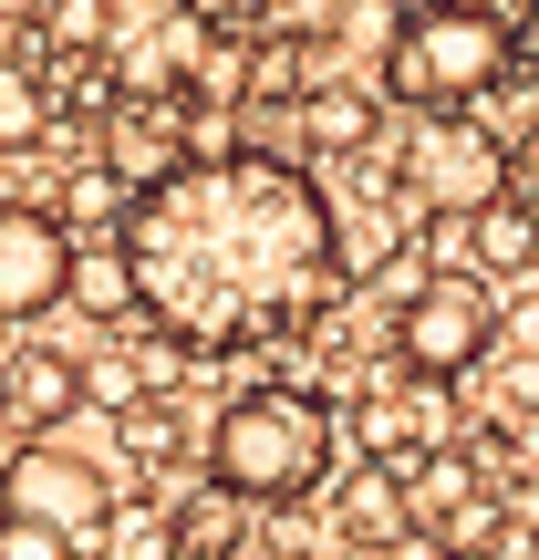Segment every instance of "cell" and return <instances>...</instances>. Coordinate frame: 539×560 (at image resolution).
<instances>
[{
	"instance_id": "6da1fadb",
	"label": "cell",
	"mask_w": 539,
	"mask_h": 560,
	"mask_svg": "<svg viewBox=\"0 0 539 560\" xmlns=\"http://www.w3.org/2000/svg\"><path fill=\"white\" fill-rule=\"evenodd\" d=\"M125 291L177 353H260L321 322L342 280L332 198L291 156H187L156 187H136L115 229Z\"/></svg>"
},
{
	"instance_id": "7a4b0ae2",
	"label": "cell",
	"mask_w": 539,
	"mask_h": 560,
	"mask_svg": "<svg viewBox=\"0 0 539 560\" xmlns=\"http://www.w3.org/2000/svg\"><path fill=\"white\" fill-rule=\"evenodd\" d=\"M208 478L249 509H291L332 478V405L301 384H249L208 425Z\"/></svg>"
},
{
	"instance_id": "3957f363",
	"label": "cell",
	"mask_w": 539,
	"mask_h": 560,
	"mask_svg": "<svg viewBox=\"0 0 539 560\" xmlns=\"http://www.w3.org/2000/svg\"><path fill=\"white\" fill-rule=\"evenodd\" d=\"M519 62V32L478 0H436V11H405L395 42H384V94L415 104V115H446V104H488V83Z\"/></svg>"
},
{
	"instance_id": "277c9868",
	"label": "cell",
	"mask_w": 539,
	"mask_h": 560,
	"mask_svg": "<svg viewBox=\"0 0 539 560\" xmlns=\"http://www.w3.org/2000/svg\"><path fill=\"white\" fill-rule=\"evenodd\" d=\"M395 187L425 219H478L488 198H508V145L488 136V115H467V104L415 115L405 145H395Z\"/></svg>"
},
{
	"instance_id": "5b68a950",
	"label": "cell",
	"mask_w": 539,
	"mask_h": 560,
	"mask_svg": "<svg viewBox=\"0 0 539 560\" xmlns=\"http://www.w3.org/2000/svg\"><path fill=\"white\" fill-rule=\"evenodd\" d=\"M488 353H499V301H488V280L425 270L415 291L395 301V363H405V374L457 384V374H478Z\"/></svg>"
},
{
	"instance_id": "8992f818",
	"label": "cell",
	"mask_w": 539,
	"mask_h": 560,
	"mask_svg": "<svg viewBox=\"0 0 539 560\" xmlns=\"http://www.w3.org/2000/svg\"><path fill=\"white\" fill-rule=\"evenodd\" d=\"M0 520L52 529V540L94 550V540H104V520H115V478H104L83 446H42V436H32L11 467H0Z\"/></svg>"
},
{
	"instance_id": "52a82bcc",
	"label": "cell",
	"mask_w": 539,
	"mask_h": 560,
	"mask_svg": "<svg viewBox=\"0 0 539 560\" xmlns=\"http://www.w3.org/2000/svg\"><path fill=\"white\" fill-rule=\"evenodd\" d=\"M73 291V229L52 208H0V322H32Z\"/></svg>"
},
{
	"instance_id": "ba28073f",
	"label": "cell",
	"mask_w": 539,
	"mask_h": 560,
	"mask_svg": "<svg viewBox=\"0 0 539 560\" xmlns=\"http://www.w3.org/2000/svg\"><path fill=\"white\" fill-rule=\"evenodd\" d=\"M353 436H363L374 467H415L425 446H446V384L405 374V384H384V395H363L353 405Z\"/></svg>"
},
{
	"instance_id": "9c48e42d",
	"label": "cell",
	"mask_w": 539,
	"mask_h": 560,
	"mask_svg": "<svg viewBox=\"0 0 539 560\" xmlns=\"http://www.w3.org/2000/svg\"><path fill=\"white\" fill-rule=\"evenodd\" d=\"M83 405V363L62 353V342H11V353H0V416L11 425H62Z\"/></svg>"
},
{
	"instance_id": "30bf717a",
	"label": "cell",
	"mask_w": 539,
	"mask_h": 560,
	"mask_svg": "<svg viewBox=\"0 0 539 560\" xmlns=\"http://www.w3.org/2000/svg\"><path fill=\"white\" fill-rule=\"evenodd\" d=\"M332 529H342L353 550H395V540H415V509H405V478L363 457L353 478H342V499H332Z\"/></svg>"
},
{
	"instance_id": "8fae6325",
	"label": "cell",
	"mask_w": 539,
	"mask_h": 560,
	"mask_svg": "<svg viewBox=\"0 0 539 560\" xmlns=\"http://www.w3.org/2000/svg\"><path fill=\"white\" fill-rule=\"evenodd\" d=\"M405 478V509H415V529H446L457 509H478L488 499V478H478V457L467 446H425L415 467H395Z\"/></svg>"
},
{
	"instance_id": "7c38bea8",
	"label": "cell",
	"mask_w": 539,
	"mask_h": 560,
	"mask_svg": "<svg viewBox=\"0 0 539 560\" xmlns=\"http://www.w3.org/2000/svg\"><path fill=\"white\" fill-rule=\"evenodd\" d=\"M301 145L312 156H363L374 145V94L363 83H312L301 94Z\"/></svg>"
},
{
	"instance_id": "4fadbf2b",
	"label": "cell",
	"mask_w": 539,
	"mask_h": 560,
	"mask_svg": "<svg viewBox=\"0 0 539 560\" xmlns=\"http://www.w3.org/2000/svg\"><path fill=\"white\" fill-rule=\"evenodd\" d=\"M94 560H187V520H177V509H125V499H115Z\"/></svg>"
},
{
	"instance_id": "5bb4252c",
	"label": "cell",
	"mask_w": 539,
	"mask_h": 560,
	"mask_svg": "<svg viewBox=\"0 0 539 560\" xmlns=\"http://www.w3.org/2000/svg\"><path fill=\"white\" fill-rule=\"evenodd\" d=\"M467 229H478V260L488 270H539V219H529L519 198H488Z\"/></svg>"
},
{
	"instance_id": "9a60e30c",
	"label": "cell",
	"mask_w": 539,
	"mask_h": 560,
	"mask_svg": "<svg viewBox=\"0 0 539 560\" xmlns=\"http://www.w3.org/2000/svg\"><path fill=\"white\" fill-rule=\"evenodd\" d=\"M42 125H52V94H42V73H32V62H0V156H11V145H32Z\"/></svg>"
},
{
	"instance_id": "2e32d148",
	"label": "cell",
	"mask_w": 539,
	"mask_h": 560,
	"mask_svg": "<svg viewBox=\"0 0 539 560\" xmlns=\"http://www.w3.org/2000/svg\"><path fill=\"white\" fill-rule=\"evenodd\" d=\"M488 104H499V125H488V136H499V145L519 136V145H529V136H539V62H508V73L488 83Z\"/></svg>"
},
{
	"instance_id": "e0dca14e",
	"label": "cell",
	"mask_w": 539,
	"mask_h": 560,
	"mask_svg": "<svg viewBox=\"0 0 539 560\" xmlns=\"http://www.w3.org/2000/svg\"><path fill=\"white\" fill-rule=\"evenodd\" d=\"M342 11H353V0H260V11H249V32H270V42H321Z\"/></svg>"
},
{
	"instance_id": "ac0fdd59",
	"label": "cell",
	"mask_w": 539,
	"mask_h": 560,
	"mask_svg": "<svg viewBox=\"0 0 539 560\" xmlns=\"http://www.w3.org/2000/svg\"><path fill=\"white\" fill-rule=\"evenodd\" d=\"M125 446H136L145 467H166V457H177V416H166L156 395H145V405H125Z\"/></svg>"
},
{
	"instance_id": "d6986e66",
	"label": "cell",
	"mask_w": 539,
	"mask_h": 560,
	"mask_svg": "<svg viewBox=\"0 0 539 560\" xmlns=\"http://www.w3.org/2000/svg\"><path fill=\"white\" fill-rule=\"evenodd\" d=\"M0 560H94V550L52 540V529H21V520H0Z\"/></svg>"
},
{
	"instance_id": "ffe728a7",
	"label": "cell",
	"mask_w": 539,
	"mask_h": 560,
	"mask_svg": "<svg viewBox=\"0 0 539 560\" xmlns=\"http://www.w3.org/2000/svg\"><path fill=\"white\" fill-rule=\"evenodd\" d=\"M499 405H508V416H539V353H508L499 363Z\"/></svg>"
},
{
	"instance_id": "44dd1931",
	"label": "cell",
	"mask_w": 539,
	"mask_h": 560,
	"mask_svg": "<svg viewBox=\"0 0 539 560\" xmlns=\"http://www.w3.org/2000/svg\"><path fill=\"white\" fill-rule=\"evenodd\" d=\"M508 198L539 219V136H529V145H508Z\"/></svg>"
},
{
	"instance_id": "7402d4cb",
	"label": "cell",
	"mask_w": 539,
	"mask_h": 560,
	"mask_svg": "<svg viewBox=\"0 0 539 560\" xmlns=\"http://www.w3.org/2000/svg\"><path fill=\"white\" fill-rule=\"evenodd\" d=\"M187 11H198V21H219V32H229V21H249L260 0H187Z\"/></svg>"
},
{
	"instance_id": "603a6c76",
	"label": "cell",
	"mask_w": 539,
	"mask_h": 560,
	"mask_svg": "<svg viewBox=\"0 0 539 560\" xmlns=\"http://www.w3.org/2000/svg\"><path fill=\"white\" fill-rule=\"evenodd\" d=\"M519 62H539V0L519 11Z\"/></svg>"
},
{
	"instance_id": "cb8c5ba5",
	"label": "cell",
	"mask_w": 539,
	"mask_h": 560,
	"mask_svg": "<svg viewBox=\"0 0 539 560\" xmlns=\"http://www.w3.org/2000/svg\"><path fill=\"white\" fill-rule=\"evenodd\" d=\"M42 11H52V0H0V21H21V32H32Z\"/></svg>"
},
{
	"instance_id": "d4e9b609",
	"label": "cell",
	"mask_w": 539,
	"mask_h": 560,
	"mask_svg": "<svg viewBox=\"0 0 539 560\" xmlns=\"http://www.w3.org/2000/svg\"><path fill=\"white\" fill-rule=\"evenodd\" d=\"M478 11H499V21H508V32H519V11H529V0H478Z\"/></svg>"
},
{
	"instance_id": "484cf974",
	"label": "cell",
	"mask_w": 539,
	"mask_h": 560,
	"mask_svg": "<svg viewBox=\"0 0 539 560\" xmlns=\"http://www.w3.org/2000/svg\"><path fill=\"white\" fill-rule=\"evenodd\" d=\"M395 11H436V0H395Z\"/></svg>"
}]
</instances>
